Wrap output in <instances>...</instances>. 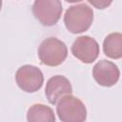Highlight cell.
<instances>
[{
	"label": "cell",
	"instance_id": "6da1fadb",
	"mask_svg": "<svg viewBox=\"0 0 122 122\" xmlns=\"http://www.w3.org/2000/svg\"><path fill=\"white\" fill-rule=\"evenodd\" d=\"M93 21V10L85 2L71 5L64 14L66 29L71 33H81L90 29Z\"/></svg>",
	"mask_w": 122,
	"mask_h": 122
},
{
	"label": "cell",
	"instance_id": "7a4b0ae2",
	"mask_svg": "<svg viewBox=\"0 0 122 122\" xmlns=\"http://www.w3.org/2000/svg\"><path fill=\"white\" fill-rule=\"evenodd\" d=\"M40 61L50 67L61 65L68 55L66 44L56 37H48L41 42L37 51Z\"/></svg>",
	"mask_w": 122,
	"mask_h": 122
},
{
	"label": "cell",
	"instance_id": "3957f363",
	"mask_svg": "<svg viewBox=\"0 0 122 122\" xmlns=\"http://www.w3.org/2000/svg\"><path fill=\"white\" fill-rule=\"evenodd\" d=\"M56 113L62 122H85L87 118L85 104L71 94L64 96L57 102Z\"/></svg>",
	"mask_w": 122,
	"mask_h": 122
},
{
	"label": "cell",
	"instance_id": "277c9868",
	"mask_svg": "<svg viewBox=\"0 0 122 122\" xmlns=\"http://www.w3.org/2000/svg\"><path fill=\"white\" fill-rule=\"evenodd\" d=\"M62 3L58 0H35L32 5L34 17L46 27L55 25L62 14Z\"/></svg>",
	"mask_w": 122,
	"mask_h": 122
},
{
	"label": "cell",
	"instance_id": "5b68a950",
	"mask_svg": "<svg viewBox=\"0 0 122 122\" xmlns=\"http://www.w3.org/2000/svg\"><path fill=\"white\" fill-rule=\"evenodd\" d=\"M15 81L23 92H35L42 88L44 75L38 67L24 65L17 70L15 73Z\"/></svg>",
	"mask_w": 122,
	"mask_h": 122
},
{
	"label": "cell",
	"instance_id": "8992f818",
	"mask_svg": "<svg viewBox=\"0 0 122 122\" xmlns=\"http://www.w3.org/2000/svg\"><path fill=\"white\" fill-rule=\"evenodd\" d=\"M71 51L72 55L81 62L90 64L96 60L99 55L100 49L94 38L89 35H82L74 40Z\"/></svg>",
	"mask_w": 122,
	"mask_h": 122
},
{
	"label": "cell",
	"instance_id": "52a82bcc",
	"mask_svg": "<svg viewBox=\"0 0 122 122\" xmlns=\"http://www.w3.org/2000/svg\"><path fill=\"white\" fill-rule=\"evenodd\" d=\"M92 76L98 85L112 87L118 82L120 71L113 62L102 59L93 66Z\"/></svg>",
	"mask_w": 122,
	"mask_h": 122
},
{
	"label": "cell",
	"instance_id": "ba28073f",
	"mask_svg": "<svg viewBox=\"0 0 122 122\" xmlns=\"http://www.w3.org/2000/svg\"><path fill=\"white\" fill-rule=\"evenodd\" d=\"M71 84L70 80L63 75H54L47 81L45 94L49 103L51 105H56L61 98L71 94Z\"/></svg>",
	"mask_w": 122,
	"mask_h": 122
},
{
	"label": "cell",
	"instance_id": "9c48e42d",
	"mask_svg": "<svg viewBox=\"0 0 122 122\" xmlns=\"http://www.w3.org/2000/svg\"><path fill=\"white\" fill-rule=\"evenodd\" d=\"M28 122H55L53 110L44 104H34L27 112Z\"/></svg>",
	"mask_w": 122,
	"mask_h": 122
},
{
	"label": "cell",
	"instance_id": "30bf717a",
	"mask_svg": "<svg viewBox=\"0 0 122 122\" xmlns=\"http://www.w3.org/2000/svg\"><path fill=\"white\" fill-rule=\"evenodd\" d=\"M103 51L112 59H120L122 57V34L120 32L108 34L103 41Z\"/></svg>",
	"mask_w": 122,
	"mask_h": 122
},
{
	"label": "cell",
	"instance_id": "8fae6325",
	"mask_svg": "<svg viewBox=\"0 0 122 122\" xmlns=\"http://www.w3.org/2000/svg\"><path fill=\"white\" fill-rule=\"evenodd\" d=\"M88 2L93 5L96 9H100V10L107 8L112 4V1H106V0H89Z\"/></svg>",
	"mask_w": 122,
	"mask_h": 122
},
{
	"label": "cell",
	"instance_id": "7c38bea8",
	"mask_svg": "<svg viewBox=\"0 0 122 122\" xmlns=\"http://www.w3.org/2000/svg\"><path fill=\"white\" fill-rule=\"evenodd\" d=\"M1 7H2V1L0 0V10H1Z\"/></svg>",
	"mask_w": 122,
	"mask_h": 122
}]
</instances>
